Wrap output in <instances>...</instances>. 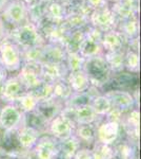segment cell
Here are the masks:
<instances>
[{
	"instance_id": "1",
	"label": "cell",
	"mask_w": 141,
	"mask_h": 159,
	"mask_svg": "<svg viewBox=\"0 0 141 159\" xmlns=\"http://www.w3.org/2000/svg\"><path fill=\"white\" fill-rule=\"evenodd\" d=\"M6 37L16 43L21 51L41 47L45 43L39 29L30 21L9 29Z\"/></svg>"
},
{
	"instance_id": "2",
	"label": "cell",
	"mask_w": 141,
	"mask_h": 159,
	"mask_svg": "<svg viewBox=\"0 0 141 159\" xmlns=\"http://www.w3.org/2000/svg\"><path fill=\"white\" fill-rule=\"evenodd\" d=\"M82 70L88 76L91 86L98 89L106 87L113 76L103 54L85 58Z\"/></svg>"
},
{
	"instance_id": "3",
	"label": "cell",
	"mask_w": 141,
	"mask_h": 159,
	"mask_svg": "<svg viewBox=\"0 0 141 159\" xmlns=\"http://www.w3.org/2000/svg\"><path fill=\"white\" fill-rule=\"evenodd\" d=\"M22 64L21 49L9 37H4L0 42V65L7 73H15L19 71Z\"/></svg>"
},
{
	"instance_id": "4",
	"label": "cell",
	"mask_w": 141,
	"mask_h": 159,
	"mask_svg": "<svg viewBox=\"0 0 141 159\" xmlns=\"http://www.w3.org/2000/svg\"><path fill=\"white\" fill-rule=\"evenodd\" d=\"M92 10L81 0L66 7V16L63 25L68 30H84L89 25V14Z\"/></svg>"
},
{
	"instance_id": "5",
	"label": "cell",
	"mask_w": 141,
	"mask_h": 159,
	"mask_svg": "<svg viewBox=\"0 0 141 159\" xmlns=\"http://www.w3.org/2000/svg\"><path fill=\"white\" fill-rule=\"evenodd\" d=\"M3 22L9 29L29 21V9L21 0H10L3 11L0 13ZM7 29V30H9Z\"/></svg>"
},
{
	"instance_id": "6",
	"label": "cell",
	"mask_w": 141,
	"mask_h": 159,
	"mask_svg": "<svg viewBox=\"0 0 141 159\" xmlns=\"http://www.w3.org/2000/svg\"><path fill=\"white\" fill-rule=\"evenodd\" d=\"M118 22L119 20L110 6L93 10L89 14V25L99 30L101 33L116 30Z\"/></svg>"
},
{
	"instance_id": "7",
	"label": "cell",
	"mask_w": 141,
	"mask_h": 159,
	"mask_svg": "<svg viewBox=\"0 0 141 159\" xmlns=\"http://www.w3.org/2000/svg\"><path fill=\"white\" fill-rule=\"evenodd\" d=\"M102 33L99 30L89 25L84 29V37L79 47V54L84 58L93 57L96 55L103 54L101 47Z\"/></svg>"
},
{
	"instance_id": "8",
	"label": "cell",
	"mask_w": 141,
	"mask_h": 159,
	"mask_svg": "<svg viewBox=\"0 0 141 159\" xmlns=\"http://www.w3.org/2000/svg\"><path fill=\"white\" fill-rule=\"evenodd\" d=\"M121 124L117 122L99 120L96 124V138L100 143L114 145L121 138Z\"/></svg>"
},
{
	"instance_id": "9",
	"label": "cell",
	"mask_w": 141,
	"mask_h": 159,
	"mask_svg": "<svg viewBox=\"0 0 141 159\" xmlns=\"http://www.w3.org/2000/svg\"><path fill=\"white\" fill-rule=\"evenodd\" d=\"M76 124L73 120L65 117L64 115L59 114L53 120L48 122V135L52 136L57 141L64 140L66 138L74 135Z\"/></svg>"
},
{
	"instance_id": "10",
	"label": "cell",
	"mask_w": 141,
	"mask_h": 159,
	"mask_svg": "<svg viewBox=\"0 0 141 159\" xmlns=\"http://www.w3.org/2000/svg\"><path fill=\"white\" fill-rule=\"evenodd\" d=\"M23 114L13 103L0 106V127L6 132H15L22 125Z\"/></svg>"
},
{
	"instance_id": "11",
	"label": "cell",
	"mask_w": 141,
	"mask_h": 159,
	"mask_svg": "<svg viewBox=\"0 0 141 159\" xmlns=\"http://www.w3.org/2000/svg\"><path fill=\"white\" fill-rule=\"evenodd\" d=\"M103 93L110 99L113 107L120 110L123 114L133 108H138L139 106L131 91L123 90V89H110L104 91Z\"/></svg>"
},
{
	"instance_id": "12",
	"label": "cell",
	"mask_w": 141,
	"mask_h": 159,
	"mask_svg": "<svg viewBox=\"0 0 141 159\" xmlns=\"http://www.w3.org/2000/svg\"><path fill=\"white\" fill-rule=\"evenodd\" d=\"M17 76L23 84L27 91L36 88L43 82L41 70H40V64L23 63L21 68L17 72Z\"/></svg>"
},
{
	"instance_id": "13",
	"label": "cell",
	"mask_w": 141,
	"mask_h": 159,
	"mask_svg": "<svg viewBox=\"0 0 141 159\" xmlns=\"http://www.w3.org/2000/svg\"><path fill=\"white\" fill-rule=\"evenodd\" d=\"M58 152V141L52 136L41 135L32 150L35 159H53Z\"/></svg>"
},
{
	"instance_id": "14",
	"label": "cell",
	"mask_w": 141,
	"mask_h": 159,
	"mask_svg": "<svg viewBox=\"0 0 141 159\" xmlns=\"http://www.w3.org/2000/svg\"><path fill=\"white\" fill-rule=\"evenodd\" d=\"M25 92H27V89L17 76V74L7 76V79L4 81L3 85H2L0 100L4 104L14 103L19 97H21Z\"/></svg>"
},
{
	"instance_id": "15",
	"label": "cell",
	"mask_w": 141,
	"mask_h": 159,
	"mask_svg": "<svg viewBox=\"0 0 141 159\" xmlns=\"http://www.w3.org/2000/svg\"><path fill=\"white\" fill-rule=\"evenodd\" d=\"M118 20L139 17V0H119L110 4Z\"/></svg>"
},
{
	"instance_id": "16",
	"label": "cell",
	"mask_w": 141,
	"mask_h": 159,
	"mask_svg": "<svg viewBox=\"0 0 141 159\" xmlns=\"http://www.w3.org/2000/svg\"><path fill=\"white\" fill-rule=\"evenodd\" d=\"M40 136H41V134L36 129L25 126V125H21L16 130V139L18 147L23 153L32 152L33 148L35 147L36 142L40 138Z\"/></svg>"
},
{
	"instance_id": "17",
	"label": "cell",
	"mask_w": 141,
	"mask_h": 159,
	"mask_svg": "<svg viewBox=\"0 0 141 159\" xmlns=\"http://www.w3.org/2000/svg\"><path fill=\"white\" fill-rule=\"evenodd\" d=\"M101 47L104 52H114V51H124L127 48V40L117 29L102 33Z\"/></svg>"
},
{
	"instance_id": "18",
	"label": "cell",
	"mask_w": 141,
	"mask_h": 159,
	"mask_svg": "<svg viewBox=\"0 0 141 159\" xmlns=\"http://www.w3.org/2000/svg\"><path fill=\"white\" fill-rule=\"evenodd\" d=\"M40 70L43 82L55 83L59 80L65 79L68 74L64 63H43L40 64Z\"/></svg>"
},
{
	"instance_id": "19",
	"label": "cell",
	"mask_w": 141,
	"mask_h": 159,
	"mask_svg": "<svg viewBox=\"0 0 141 159\" xmlns=\"http://www.w3.org/2000/svg\"><path fill=\"white\" fill-rule=\"evenodd\" d=\"M63 108V103L56 99H48L45 101L38 102L36 111L48 123L58 116Z\"/></svg>"
},
{
	"instance_id": "20",
	"label": "cell",
	"mask_w": 141,
	"mask_h": 159,
	"mask_svg": "<svg viewBox=\"0 0 141 159\" xmlns=\"http://www.w3.org/2000/svg\"><path fill=\"white\" fill-rule=\"evenodd\" d=\"M66 51L61 45L45 43L42 47L41 63H64Z\"/></svg>"
},
{
	"instance_id": "21",
	"label": "cell",
	"mask_w": 141,
	"mask_h": 159,
	"mask_svg": "<svg viewBox=\"0 0 141 159\" xmlns=\"http://www.w3.org/2000/svg\"><path fill=\"white\" fill-rule=\"evenodd\" d=\"M96 124H80L76 125L74 136L79 140L81 147L92 148L97 141L96 138Z\"/></svg>"
},
{
	"instance_id": "22",
	"label": "cell",
	"mask_w": 141,
	"mask_h": 159,
	"mask_svg": "<svg viewBox=\"0 0 141 159\" xmlns=\"http://www.w3.org/2000/svg\"><path fill=\"white\" fill-rule=\"evenodd\" d=\"M44 16L45 20L52 24H63L66 16V7L56 0H52L44 4Z\"/></svg>"
},
{
	"instance_id": "23",
	"label": "cell",
	"mask_w": 141,
	"mask_h": 159,
	"mask_svg": "<svg viewBox=\"0 0 141 159\" xmlns=\"http://www.w3.org/2000/svg\"><path fill=\"white\" fill-rule=\"evenodd\" d=\"M117 30L125 37L127 42L139 37V17H134V18L119 20L117 25Z\"/></svg>"
},
{
	"instance_id": "24",
	"label": "cell",
	"mask_w": 141,
	"mask_h": 159,
	"mask_svg": "<svg viewBox=\"0 0 141 159\" xmlns=\"http://www.w3.org/2000/svg\"><path fill=\"white\" fill-rule=\"evenodd\" d=\"M68 84H70L72 91L74 93H80V92H85L89 90L91 87V83H89L88 76L84 73L83 70L77 71V72L68 73L66 76Z\"/></svg>"
},
{
	"instance_id": "25",
	"label": "cell",
	"mask_w": 141,
	"mask_h": 159,
	"mask_svg": "<svg viewBox=\"0 0 141 159\" xmlns=\"http://www.w3.org/2000/svg\"><path fill=\"white\" fill-rule=\"evenodd\" d=\"M22 125L32 127V129H36L37 132H39L41 135H44L48 133V123L36 110L32 112H27V114H23Z\"/></svg>"
},
{
	"instance_id": "26",
	"label": "cell",
	"mask_w": 141,
	"mask_h": 159,
	"mask_svg": "<svg viewBox=\"0 0 141 159\" xmlns=\"http://www.w3.org/2000/svg\"><path fill=\"white\" fill-rule=\"evenodd\" d=\"M124 52L125 50L103 53L104 60L113 74H117L124 71Z\"/></svg>"
},
{
	"instance_id": "27",
	"label": "cell",
	"mask_w": 141,
	"mask_h": 159,
	"mask_svg": "<svg viewBox=\"0 0 141 159\" xmlns=\"http://www.w3.org/2000/svg\"><path fill=\"white\" fill-rule=\"evenodd\" d=\"M91 105L100 119H103L113 108V105L111 103V101H110V99L107 98L103 92H101L98 96L93 98L91 102Z\"/></svg>"
},
{
	"instance_id": "28",
	"label": "cell",
	"mask_w": 141,
	"mask_h": 159,
	"mask_svg": "<svg viewBox=\"0 0 141 159\" xmlns=\"http://www.w3.org/2000/svg\"><path fill=\"white\" fill-rule=\"evenodd\" d=\"M72 94H73V91H72V88L66 78L59 80V81L53 83V98L54 99L58 100V101L62 102V103L64 104V102H66L71 98Z\"/></svg>"
},
{
	"instance_id": "29",
	"label": "cell",
	"mask_w": 141,
	"mask_h": 159,
	"mask_svg": "<svg viewBox=\"0 0 141 159\" xmlns=\"http://www.w3.org/2000/svg\"><path fill=\"white\" fill-rule=\"evenodd\" d=\"M80 148V142L74 135L64 140L58 141V152L71 159L73 158V156Z\"/></svg>"
},
{
	"instance_id": "30",
	"label": "cell",
	"mask_w": 141,
	"mask_h": 159,
	"mask_svg": "<svg viewBox=\"0 0 141 159\" xmlns=\"http://www.w3.org/2000/svg\"><path fill=\"white\" fill-rule=\"evenodd\" d=\"M124 71L138 74L140 71V56L139 52L126 48L124 52Z\"/></svg>"
},
{
	"instance_id": "31",
	"label": "cell",
	"mask_w": 141,
	"mask_h": 159,
	"mask_svg": "<svg viewBox=\"0 0 141 159\" xmlns=\"http://www.w3.org/2000/svg\"><path fill=\"white\" fill-rule=\"evenodd\" d=\"M84 37V30H74L71 31L66 38L63 48L66 52H78L80 43Z\"/></svg>"
},
{
	"instance_id": "32",
	"label": "cell",
	"mask_w": 141,
	"mask_h": 159,
	"mask_svg": "<svg viewBox=\"0 0 141 159\" xmlns=\"http://www.w3.org/2000/svg\"><path fill=\"white\" fill-rule=\"evenodd\" d=\"M13 104L16 105L18 108L21 110L22 114H27V112H32V111H34V110H36L38 101L30 93V92L27 91L24 94L19 97Z\"/></svg>"
},
{
	"instance_id": "33",
	"label": "cell",
	"mask_w": 141,
	"mask_h": 159,
	"mask_svg": "<svg viewBox=\"0 0 141 159\" xmlns=\"http://www.w3.org/2000/svg\"><path fill=\"white\" fill-rule=\"evenodd\" d=\"M84 61L85 58L79 54V52H66L64 64L68 73L81 71L83 69Z\"/></svg>"
},
{
	"instance_id": "34",
	"label": "cell",
	"mask_w": 141,
	"mask_h": 159,
	"mask_svg": "<svg viewBox=\"0 0 141 159\" xmlns=\"http://www.w3.org/2000/svg\"><path fill=\"white\" fill-rule=\"evenodd\" d=\"M27 92H30L38 102L45 101V100L53 98V84L42 82L39 86Z\"/></svg>"
},
{
	"instance_id": "35",
	"label": "cell",
	"mask_w": 141,
	"mask_h": 159,
	"mask_svg": "<svg viewBox=\"0 0 141 159\" xmlns=\"http://www.w3.org/2000/svg\"><path fill=\"white\" fill-rule=\"evenodd\" d=\"M91 148L93 153V159H111L114 153L113 145L103 144L98 141H96Z\"/></svg>"
},
{
	"instance_id": "36",
	"label": "cell",
	"mask_w": 141,
	"mask_h": 159,
	"mask_svg": "<svg viewBox=\"0 0 141 159\" xmlns=\"http://www.w3.org/2000/svg\"><path fill=\"white\" fill-rule=\"evenodd\" d=\"M72 159H93V153H92L91 148L81 147L76 152L75 155Z\"/></svg>"
},
{
	"instance_id": "37",
	"label": "cell",
	"mask_w": 141,
	"mask_h": 159,
	"mask_svg": "<svg viewBox=\"0 0 141 159\" xmlns=\"http://www.w3.org/2000/svg\"><path fill=\"white\" fill-rule=\"evenodd\" d=\"M81 1H82L84 4H86L92 11L96 9H100V7L110 6L107 0H81Z\"/></svg>"
},
{
	"instance_id": "38",
	"label": "cell",
	"mask_w": 141,
	"mask_h": 159,
	"mask_svg": "<svg viewBox=\"0 0 141 159\" xmlns=\"http://www.w3.org/2000/svg\"><path fill=\"white\" fill-rule=\"evenodd\" d=\"M6 34H7V28L6 24L3 22V20H2L1 16H0V42L4 37H6Z\"/></svg>"
},
{
	"instance_id": "39",
	"label": "cell",
	"mask_w": 141,
	"mask_h": 159,
	"mask_svg": "<svg viewBox=\"0 0 141 159\" xmlns=\"http://www.w3.org/2000/svg\"><path fill=\"white\" fill-rule=\"evenodd\" d=\"M7 76H9L7 71L3 67H2L1 65H0V85H3L4 81L7 79Z\"/></svg>"
},
{
	"instance_id": "40",
	"label": "cell",
	"mask_w": 141,
	"mask_h": 159,
	"mask_svg": "<svg viewBox=\"0 0 141 159\" xmlns=\"http://www.w3.org/2000/svg\"><path fill=\"white\" fill-rule=\"evenodd\" d=\"M21 1H23L27 7H35V6H37V4H43L42 0H21Z\"/></svg>"
},
{
	"instance_id": "41",
	"label": "cell",
	"mask_w": 141,
	"mask_h": 159,
	"mask_svg": "<svg viewBox=\"0 0 141 159\" xmlns=\"http://www.w3.org/2000/svg\"><path fill=\"white\" fill-rule=\"evenodd\" d=\"M56 1L60 2V3H62L63 6H65V7H68V6H71V4L75 3L78 0H56Z\"/></svg>"
},
{
	"instance_id": "42",
	"label": "cell",
	"mask_w": 141,
	"mask_h": 159,
	"mask_svg": "<svg viewBox=\"0 0 141 159\" xmlns=\"http://www.w3.org/2000/svg\"><path fill=\"white\" fill-rule=\"evenodd\" d=\"M10 2V0H0V13L3 11V9L6 7V6Z\"/></svg>"
},
{
	"instance_id": "43",
	"label": "cell",
	"mask_w": 141,
	"mask_h": 159,
	"mask_svg": "<svg viewBox=\"0 0 141 159\" xmlns=\"http://www.w3.org/2000/svg\"><path fill=\"white\" fill-rule=\"evenodd\" d=\"M53 159H71V158L66 157V156L62 155V154H61V153L57 152V154H56V155L54 156V157H53Z\"/></svg>"
},
{
	"instance_id": "44",
	"label": "cell",
	"mask_w": 141,
	"mask_h": 159,
	"mask_svg": "<svg viewBox=\"0 0 141 159\" xmlns=\"http://www.w3.org/2000/svg\"><path fill=\"white\" fill-rule=\"evenodd\" d=\"M109 1V3L111 4V3H114V2H117V1H119V0H107Z\"/></svg>"
}]
</instances>
